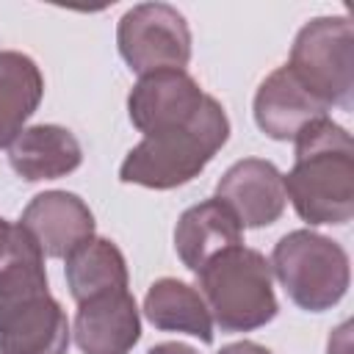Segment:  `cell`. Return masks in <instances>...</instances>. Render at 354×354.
Wrapping results in <instances>:
<instances>
[{"label":"cell","instance_id":"obj_1","mask_svg":"<svg viewBox=\"0 0 354 354\" xmlns=\"http://www.w3.org/2000/svg\"><path fill=\"white\" fill-rule=\"evenodd\" d=\"M72 326L53 299L44 254L17 221L0 227V354H66Z\"/></svg>","mask_w":354,"mask_h":354},{"label":"cell","instance_id":"obj_2","mask_svg":"<svg viewBox=\"0 0 354 354\" xmlns=\"http://www.w3.org/2000/svg\"><path fill=\"white\" fill-rule=\"evenodd\" d=\"M293 144V169L282 174V185L299 218L310 227L348 224L354 216V141L348 130L321 116Z\"/></svg>","mask_w":354,"mask_h":354},{"label":"cell","instance_id":"obj_3","mask_svg":"<svg viewBox=\"0 0 354 354\" xmlns=\"http://www.w3.org/2000/svg\"><path fill=\"white\" fill-rule=\"evenodd\" d=\"M227 138L230 119L221 102L207 94L194 119L144 136L122 160L119 180L155 191L185 185L205 171Z\"/></svg>","mask_w":354,"mask_h":354},{"label":"cell","instance_id":"obj_4","mask_svg":"<svg viewBox=\"0 0 354 354\" xmlns=\"http://www.w3.org/2000/svg\"><path fill=\"white\" fill-rule=\"evenodd\" d=\"M199 293L221 332H254L279 313L268 260L243 243L216 254L199 274Z\"/></svg>","mask_w":354,"mask_h":354},{"label":"cell","instance_id":"obj_5","mask_svg":"<svg viewBox=\"0 0 354 354\" xmlns=\"http://www.w3.org/2000/svg\"><path fill=\"white\" fill-rule=\"evenodd\" d=\"M268 266L290 301L307 313L332 310L351 282L346 249L313 230H293L282 235Z\"/></svg>","mask_w":354,"mask_h":354},{"label":"cell","instance_id":"obj_6","mask_svg":"<svg viewBox=\"0 0 354 354\" xmlns=\"http://www.w3.org/2000/svg\"><path fill=\"white\" fill-rule=\"evenodd\" d=\"M296 80L326 108H351L354 25L348 17H315L293 39L285 64Z\"/></svg>","mask_w":354,"mask_h":354},{"label":"cell","instance_id":"obj_7","mask_svg":"<svg viewBox=\"0 0 354 354\" xmlns=\"http://www.w3.org/2000/svg\"><path fill=\"white\" fill-rule=\"evenodd\" d=\"M116 47L138 77L160 69H185L191 61V30L174 6L138 3L122 14Z\"/></svg>","mask_w":354,"mask_h":354},{"label":"cell","instance_id":"obj_8","mask_svg":"<svg viewBox=\"0 0 354 354\" xmlns=\"http://www.w3.org/2000/svg\"><path fill=\"white\" fill-rule=\"evenodd\" d=\"M205 91L185 69H160L141 75L127 97V116L144 136L194 119L205 102Z\"/></svg>","mask_w":354,"mask_h":354},{"label":"cell","instance_id":"obj_9","mask_svg":"<svg viewBox=\"0 0 354 354\" xmlns=\"http://www.w3.org/2000/svg\"><path fill=\"white\" fill-rule=\"evenodd\" d=\"M216 199H221L238 224L249 230L279 221L288 205L282 171L263 158H243L232 163L216 183Z\"/></svg>","mask_w":354,"mask_h":354},{"label":"cell","instance_id":"obj_10","mask_svg":"<svg viewBox=\"0 0 354 354\" xmlns=\"http://www.w3.org/2000/svg\"><path fill=\"white\" fill-rule=\"evenodd\" d=\"M19 224L39 243L44 257L66 260L75 249L94 238V213L69 191L36 194L19 216Z\"/></svg>","mask_w":354,"mask_h":354},{"label":"cell","instance_id":"obj_11","mask_svg":"<svg viewBox=\"0 0 354 354\" xmlns=\"http://www.w3.org/2000/svg\"><path fill=\"white\" fill-rule=\"evenodd\" d=\"M83 354H130L141 340V315L130 290H111L77 304L72 324Z\"/></svg>","mask_w":354,"mask_h":354},{"label":"cell","instance_id":"obj_12","mask_svg":"<svg viewBox=\"0 0 354 354\" xmlns=\"http://www.w3.org/2000/svg\"><path fill=\"white\" fill-rule=\"evenodd\" d=\"M326 111L329 108L318 102L288 66L274 69L252 102L254 124L274 141H293L310 122L326 116Z\"/></svg>","mask_w":354,"mask_h":354},{"label":"cell","instance_id":"obj_13","mask_svg":"<svg viewBox=\"0 0 354 354\" xmlns=\"http://www.w3.org/2000/svg\"><path fill=\"white\" fill-rule=\"evenodd\" d=\"M238 243H243V227L216 196L188 207L174 227L177 257L194 274H199L216 254Z\"/></svg>","mask_w":354,"mask_h":354},{"label":"cell","instance_id":"obj_14","mask_svg":"<svg viewBox=\"0 0 354 354\" xmlns=\"http://www.w3.org/2000/svg\"><path fill=\"white\" fill-rule=\"evenodd\" d=\"M8 163L25 183L58 180L83 163V149L72 130L61 124H33L11 141Z\"/></svg>","mask_w":354,"mask_h":354},{"label":"cell","instance_id":"obj_15","mask_svg":"<svg viewBox=\"0 0 354 354\" xmlns=\"http://www.w3.org/2000/svg\"><path fill=\"white\" fill-rule=\"evenodd\" d=\"M144 315L160 332H183L213 343V318L202 293L174 277L155 279L144 296Z\"/></svg>","mask_w":354,"mask_h":354},{"label":"cell","instance_id":"obj_16","mask_svg":"<svg viewBox=\"0 0 354 354\" xmlns=\"http://www.w3.org/2000/svg\"><path fill=\"white\" fill-rule=\"evenodd\" d=\"M44 97V77L36 61L17 50H0V149L25 130Z\"/></svg>","mask_w":354,"mask_h":354},{"label":"cell","instance_id":"obj_17","mask_svg":"<svg viewBox=\"0 0 354 354\" xmlns=\"http://www.w3.org/2000/svg\"><path fill=\"white\" fill-rule=\"evenodd\" d=\"M69 296L80 304L100 293L127 290V263L122 249L108 238H91L66 257L64 266Z\"/></svg>","mask_w":354,"mask_h":354},{"label":"cell","instance_id":"obj_18","mask_svg":"<svg viewBox=\"0 0 354 354\" xmlns=\"http://www.w3.org/2000/svg\"><path fill=\"white\" fill-rule=\"evenodd\" d=\"M218 354H271L266 346L254 343V340H238V343H230L224 346Z\"/></svg>","mask_w":354,"mask_h":354},{"label":"cell","instance_id":"obj_19","mask_svg":"<svg viewBox=\"0 0 354 354\" xmlns=\"http://www.w3.org/2000/svg\"><path fill=\"white\" fill-rule=\"evenodd\" d=\"M147 354H199V351L191 348V346H185V343L169 340V343H158V346H152Z\"/></svg>","mask_w":354,"mask_h":354},{"label":"cell","instance_id":"obj_20","mask_svg":"<svg viewBox=\"0 0 354 354\" xmlns=\"http://www.w3.org/2000/svg\"><path fill=\"white\" fill-rule=\"evenodd\" d=\"M3 224H6V218H3V216H0V227H3Z\"/></svg>","mask_w":354,"mask_h":354}]
</instances>
